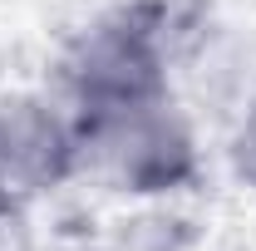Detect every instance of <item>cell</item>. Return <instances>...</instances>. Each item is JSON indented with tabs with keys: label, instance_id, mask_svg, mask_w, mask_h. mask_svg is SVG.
<instances>
[{
	"label": "cell",
	"instance_id": "cell-1",
	"mask_svg": "<svg viewBox=\"0 0 256 251\" xmlns=\"http://www.w3.org/2000/svg\"><path fill=\"white\" fill-rule=\"evenodd\" d=\"M74 162H89L124 192H162L192 172V133L168 98H143L84 114L74 133Z\"/></svg>",
	"mask_w": 256,
	"mask_h": 251
},
{
	"label": "cell",
	"instance_id": "cell-2",
	"mask_svg": "<svg viewBox=\"0 0 256 251\" xmlns=\"http://www.w3.org/2000/svg\"><path fill=\"white\" fill-rule=\"evenodd\" d=\"M69 89L79 114H104L143 98H162V60L153 30L138 20H104L69 54Z\"/></svg>",
	"mask_w": 256,
	"mask_h": 251
},
{
	"label": "cell",
	"instance_id": "cell-3",
	"mask_svg": "<svg viewBox=\"0 0 256 251\" xmlns=\"http://www.w3.org/2000/svg\"><path fill=\"white\" fill-rule=\"evenodd\" d=\"M74 168V133L40 98H0V197L20 202Z\"/></svg>",
	"mask_w": 256,
	"mask_h": 251
},
{
	"label": "cell",
	"instance_id": "cell-4",
	"mask_svg": "<svg viewBox=\"0 0 256 251\" xmlns=\"http://www.w3.org/2000/svg\"><path fill=\"white\" fill-rule=\"evenodd\" d=\"M232 158H236V172L256 188V104L246 108V118L236 128V143H232Z\"/></svg>",
	"mask_w": 256,
	"mask_h": 251
}]
</instances>
